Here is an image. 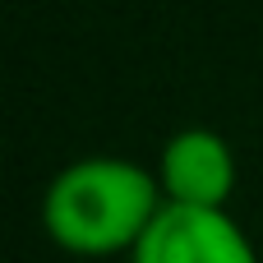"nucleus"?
I'll use <instances>...</instances> for the list:
<instances>
[{
    "mask_svg": "<svg viewBox=\"0 0 263 263\" xmlns=\"http://www.w3.org/2000/svg\"><path fill=\"white\" fill-rule=\"evenodd\" d=\"M157 213V180L125 157H83L65 166L42 203L51 240L69 254H134Z\"/></svg>",
    "mask_w": 263,
    "mask_h": 263,
    "instance_id": "obj_1",
    "label": "nucleus"
},
{
    "mask_svg": "<svg viewBox=\"0 0 263 263\" xmlns=\"http://www.w3.org/2000/svg\"><path fill=\"white\" fill-rule=\"evenodd\" d=\"M129 263H259V254L227 208L162 203Z\"/></svg>",
    "mask_w": 263,
    "mask_h": 263,
    "instance_id": "obj_2",
    "label": "nucleus"
},
{
    "mask_svg": "<svg viewBox=\"0 0 263 263\" xmlns=\"http://www.w3.org/2000/svg\"><path fill=\"white\" fill-rule=\"evenodd\" d=\"M157 185L166 194V203H185V208H227L231 190H236V157L231 143L213 129H180L166 148H162V171Z\"/></svg>",
    "mask_w": 263,
    "mask_h": 263,
    "instance_id": "obj_3",
    "label": "nucleus"
}]
</instances>
